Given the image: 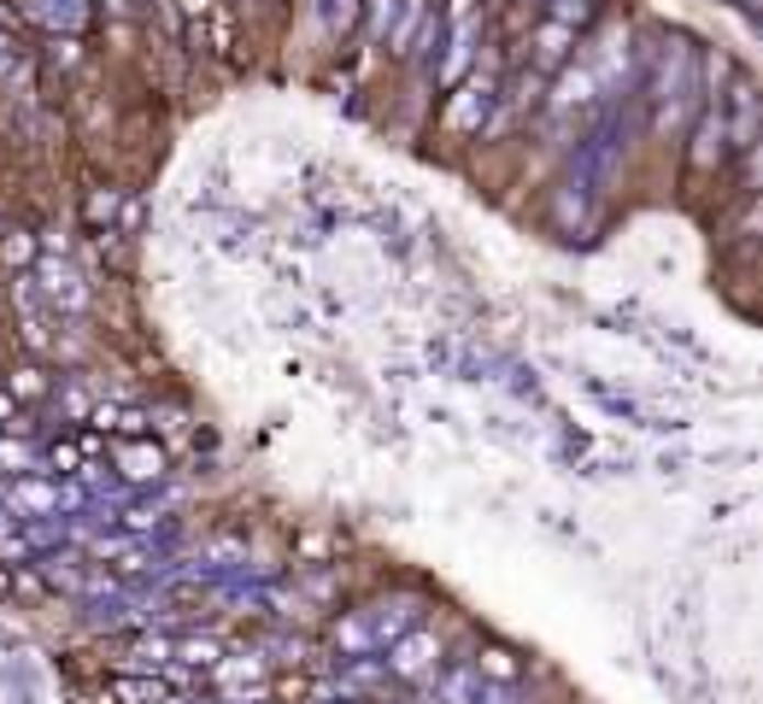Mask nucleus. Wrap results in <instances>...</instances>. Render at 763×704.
Instances as JSON below:
<instances>
[{
    "label": "nucleus",
    "instance_id": "f257e3e1",
    "mask_svg": "<svg viewBox=\"0 0 763 704\" xmlns=\"http://www.w3.org/2000/svg\"><path fill=\"white\" fill-rule=\"evenodd\" d=\"M570 42H575V30H564L558 19H547V24L535 30V54H540V65H558V59L570 54Z\"/></svg>",
    "mask_w": 763,
    "mask_h": 704
},
{
    "label": "nucleus",
    "instance_id": "f03ea898",
    "mask_svg": "<svg viewBox=\"0 0 763 704\" xmlns=\"http://www.w3.org/2000/svg\"><path fill=\"white\" fill-rule=\"evenodd\" d=\"M117 463H124V476L147 482V476L165 470V452H159V446H124V452H117Z\"/></svg>",
    "mask_w": 763,
    "mask_h": 704
},
{
    "label": "nucleus",
    "instance_id": "7ed1b4c3",
    "mask_svg": "<svg viewBox=\"0 0 763 704\" xmlns=\"http://www.w3.org/2000/svg\"><path fill=\"white\" fill-rule=\"evenodd\" d=\"M547 12L564 30H582V24H593V12H599V0H547Z\"/></svg>",
    "mask_w": 763,
    "mask_h": 704
},
{
    "label": "nucleus",
    "instance_id": "20e7f679",
    "mask_svg": "<svg viewBox=\"0 0 763 704\" xmlns=\"http://www.w3.org/2000/svg\"><path fill=\"white\" fill-rule=\"evenodd\" d=\"M400 19H394V54H405V42H412V30L423 19V0H405V7H394Z\"/></svg>",
    "mask_w": 763,
    "mask_h": 704
},
{
    "label": "nucleus",
    "instance_id": "39448f33",
    "mask_svg": "<svg viewBox=\"0 0 763 704\" xmlns=\"http://www.w3.org/2000/svg\"><path fill=\"white\" fill-rule=\"evenodd\" d=\"M0 253H7V265H30V253H36V247H30V235H12Z\"/></svg>",
    "mask_w": 763,
    "mask_h": 704
},
{
    "label": "nucleus",
    "instance_id": "423d86ee",
    "mask_svg": "<svg viewBox=\"0 0 763 704\" xmlns=\"http://www.w3.org/2000/svg\"><path fill=\"white\" fill-rule=\"evenodd\" d=\"M470 7H476V0H447V19H452V24H464V19H470Z\"/></svg>",
    "mask_w": 763,
    "mask_h": 704
},
{
    "label": "nucleus",
    "instance_id": "0eeeda50",
    "mask_svg": "<svg viewBox=\"0 0 763 704\" xmlns=\"http://www.w3.org/2000/svg\"><path fill=\"white\" fill-rule=\"evenodd\" d=\"M394 7H400V0H370V12H377V24H388V19H394Z\"/></svg>",
    "mask_w": 763,
    "mask_h": 704
},
{
    "label": "nucleus",
    "instance_id": "6e6552de",
    "mask_svg": "<svg viewBox=\"0 0 763 704\" xmlns=\"http://www.w3.org/2000/svg\"><path fill=\"white\" fill-rule=\"evenodd\" d=\"M182 7H189V12H212L217 0H182Z\"/></svg>",
    "mask_w": 763,
    "mask_h": 704
},
{
    "label": "nucleus",
    "instance_id": "1a4fd4ad",
    "mask_svg": "<svg viewBox=\"0 0 763 704\" xmlns=\"http://www.w3.org/2000/svg\"><path fill=\"white\" fill-rule=\"evenodd\" d=\"M523 7H547V0H523Z\"/></svg>",
    "mask_w": 763,
    "mask_h": 704
}]
</instances>
